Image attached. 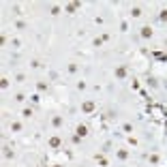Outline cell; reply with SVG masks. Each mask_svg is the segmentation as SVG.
Masks as SVG:
<instances>
[{
  "label": "cell",
  "mask_w": 167,
  "mask_h": 167,
  "mask_svg": "<svg viewBox=\"0 0 167 167\" xmlns=\"http://www.w3.org/2000/svg\"><path fill=\"white\" fill-rule=\"evenodd\" d=\"M131 15H133V17H142V9H139V7H133V9H131Z\"/></svg>",
  "instance_id": "cell-8"
},
{
  "label": "cell",
  "mask_w": 167,
  "mask_h": 167,
  "mask_svg": "<svg viewBox=\"0 0 167 167\" xmlns=\"http://www.w3.org/2000/svg\"><path fill=\"white\" fill-rule=\"evenodd\" d=\"M75 9H77V2H73V4H69V7H67V11H69V13H73Z\"/></svg>",
  "instance_id": "cell-16"
},
{
  "label": "cell",
  "mask_w": 167,
  "mask_h": 167,
  "mask_svg": "<svg viewBox=\"0 0 167 167\" xmlns=\"http://www.w3.org/2000/svg\"><path fill=\"white\" fill-rule=\"evenodd\" d=\"M159 17H161V21H167V9L161 11V15H159Z\"/></svg>",
  "instance_id": "cell-14"
},
{
  "label": "cell",
  "mask_w": 167,
  "mask_h": 167,
  "mask_svg": "<svg viewBox=\"0 0 167 167\" xmlns=\"http://www.w3.org/2000/svg\"><path fill=\"white\" fill-rule=\"evenodd\" d=\"M62 122H64V120H62V116H54V118H52V126H56V129H60V126H62Z\"/></svg>",
  "instance_id": "cell-5"
},
{
  "label": "cell",
  "mask_w": 167,
  "mask_h": 167,
  "mask_svg": "<svg viewBox=\"0 0 167 167\" xmlns=\"http://www.w3.org/2000/svg\"><path fill=\"white\" fill-rule=\"evenodd\" d=\"M165 47H167V39H165Z\"/></svg>",
  "instance_id": "cell-20"
},
{
  "label": "cell",
  "mask_w": 167,
  "mask_h": 167,
  "mask_svg": "<svg viewBox=\"0 0 167 167\" xmlns=\"http://www.w3.org/2000/svg\"><path fill=\"white\" fill-rule=\"evenodd\" d=\"M21 116L24 118H32V109L30 107H24V109H21Z\"/></svg>",
  "instance_id": "cell-9"
},
{
  "label": "cell",
  "mask_w": 167,
  "mask_h": 167,
  "mask_svg": "<svg viewBox=\"0 0 167 167\" xmlns=\"http://www.w3.org/2000/svg\"><path fill=\"white\" fill-rule=\"evenodd\" d=\"M116 77H118V79H124V77H126V69H124V67H118V69H116Z\"/></svg>",
  "instance_id": "cell-6"
},
{
  "label": "cell",
  "mask_w": 167,
  "mask_h": 167,
  "mask_svg": "<svg viewBox=\"0 0 167 167\" xmlns=\"http://www.w3.org/2000/svg\"><path fill=\"white\" fill-rule=\"evenodd\" d=\"M150 163H159V154H150Z\"/></svg>",
  "instance_id": "cell-18"
},
{
  "label": "cell",
  "mask_w": 167,
  "mask_h": 167,
  "mask_svg": "<svg viewBox=\"0 0 167 167\" xmlns=\"http://www.w3.org/2000/svg\"><path fill=\"white\" fill-rule=\"evenodd\" d=\"M116 157L120 159V161H126L129 159V150H124V148H120V150H116Z\"/></svg>",
  "instance_id": "cell-4"
},
{
  "label": "cell",
  "mask_w": 167,
  "mask_h": 167,
  "mask_svg": "<svg viewBox=\"0 0 167 167\" xmlns=\"http://www.w3.org/2000/svg\"><path fill=\"white\" fill-rule=\"evenodd\" d=\"M75 135L86 137V135H88V126H86V124H77V129H75Z\"/></svg>",
  "instance_id": "cell-2"
},
{
  "label": "cell",
  "mask_w": 167,
  "mask_h": 167,
  "mask_svg": "<svg viewBox=\"0 0 167 167\" xmlns=\"http://www.w3.org/2000/svg\"><path fill=\"white\" fill-rule=\"evenodd\" d=\"M122 131H124V133H133V124H129V122H126V124L122 126Z\"/></svg>",
  "instance_id": "cell-12"
},
{
  "label": "cell",
  "mask_w": 167,
  "mask_h": 167,
  "mask_svg": "<svg viewBox=\"0 0 167 167\" xmlns=\"http://www.w3.org/2000/svg\"><path fill=\"white\" fill-rule=\"evenodd\" d=\"M49 146L52 148H58V146H60V137H56V135L49 137Z\"/></svg>",
  "instance_id": "cell-7"
},
{
  "label": "cell",
  "mask_w": 167,
  "mask_h": 167,
  "mask_svg": "<svg viewBox=\"0 0 167 167\" xmlns=\"http://www.w3.org/2000/svg\"><path fill=\"white\" fill-rule=\"evenodd\" d=\"M82 111H86V114L94 111V103H92V101H86V103H82Z\"/></svg>",
  "instance_id": "cell-3"
},
{
  "label": "cell",
  "mask_w": 167,
  "mask_h": 167,
  "mask_svg": "<svg viewBox=\"0 0 167 167\" xmlns=\"http://www.w3.org/2000/svg\"><path fill=\"white\" fill-rule=\"evenodd\" d=\"M0 88H9V79H7V77L0 79Z\"/></svg>",
  "instance_id": "cell-13"
},
{
  "label": "cell",
  "mask_w": 167,
  "mask_h": 167,
  "mask_svg": "<svg viewBox=\"0 0 167 167\" xmlns=\"http://www.w3.org/2000/svg\"><path fill=\"white\" fill-rule=\"evenodd\" d=\"M75 71H77V64H75V62L69 64V73H75Z\"/></svg>",
  "instance_id": "cell-19"
},
{
  "label": "cell",
  "mask_w": 167,
  "mask_h": 167,
  "mask_svg": "<svg viewBox=\"0 0 167 167\" xmlns=\"http://www.w3.org/2000/svg\"><path fill=\"white\" fill-rule=\"evenodd\" d=\"M36 88H39L41 92H45V90H47V84H45V82H39V84H36Z\"/></svg>",
  "instance_id": "cell-11"
},
{
  "label": "cell",
  "mask_w": 167,
  "mask_h": 167,
  "mask_svg": "<svg viewBox=\"0 0 167 167\" xmlns=\"http://www.w3.org/2000/svg\"><path fill=\"white\" fill-rule=\"evenodd\" d=\"M54 167H60V165H54Z\"/></svg>",
  "instance_id": "cell-21"
},
{
  "label": "cell",
  "mask_w": 167,
  "mask_h": 167,
  "mask_svg": "<svg viewBox=\"0 0 167 167\" xmlns=\"http://www.w3.org/2000/svg\"><path fill=\"white\" fill-rule=\"evenodd\" d=\"M139 34H142V39H152V28H150V26H142V28H139Z\"/></svg>",
  "instance_id": "cell-1"
},
{
  "label": "cell",
  "mask_w": 167,
  "mask_h": 167,
  "mask_svg": "<svg viewBox=\"0 0 167 167\" xmlns=\"http://www.w3.org/2000/svg\"><path fill=\"white\" fill-rule=\"evenodd\" d=\"M86 88H88V84H86V82H77V90H86Z\"/></svg>",
  "instance_id": "cell-15"
},
{
  "label": "cell",
  "mask_w": 167,
  "mask_h": 167,
  "mask_svg": "<svg viewBox=\"0 0 167 167\" xmlns=\"http://www.w3.org/2000/svg\"><path fill=\"white\" fill-rule=\"evenodd\" d=\"M49 13H52V15H60V7H52Z\"/></svg>",
  "instance_id": "cell-17"
},
{
  "label": "cell",
  "mask_w": 167,
  "mask_h": 167,
  "mask_svg": "<svg viewBox=\"0 0 167 167\" xmlns=\"http://www.w3.org/2000/svg\"><path fill=\"white\" fill-rule=\"evenodd\" d=\"M11 131H15V133L21 131V124H19V122H11Z\"/></svg>",
  "instance_id": "cell-10"
}]
</instances>
